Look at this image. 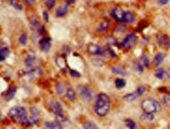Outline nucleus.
<instances>
[{"label": "nucleus", "mask_w": 170, "mask_h": 129, "mask_svg": "<svg viewBox=\"0 0 170 129\" xmlns=\"http://www.w3.org/2000/svg\"><path fill=\"white\" fill-rule=\"evenodd\" d=\"M110 98L106 93H98L95 98L94 105H93V110L95 114L99 117H105L109 114L110 112Z\"/></svg>", "instance_id": "1"}, {"label": "nucleus", "mask_w": 170, "mask_h": 129, "mask_svg": "<svg viewBox=\"0 0 170 129\" xmlns=\"http://www.w3.org/2000/svg\"><path fill=\"white\" fill-rule=\"evenodd\" d=\"M142 108L147 113H157L160 111V106L159 102H157L154 98H146L142 102Z\"/></svg>", "instance_id": "2"}, {"label": "nucleus", "mask_w": 170, "mask_h": 129, "mask_svg": "<svg viewBox=\"0 0 170 129\" xmlns=\"http://www.w3.org/2000/svg\"><path fill=\"white\" fill-rule=\"evenodd\" d=\"M77 91H78L79 96L81 98L82 101L85 102H90L93 96V92L90 87L86 86V85H79L77 87Z\"/></svg>", "instance_id": "3"}, {"label": "nucleus", "mask_w": 170, "mask_h": 129, "mask_svg": "<svg viewBox=\"0 0 170 129\" xmlns=\"http://www.w3.org/2000/svg\"><path fill=\"white\" fill-rule=\"evenodd\" d=\"M137 42V37L134 33H129L126 37L122 40L121 42V46L125 48V49H131L134 45Z\"/></svg>", "instance_id": "4"}, {"label": "nucleus", "mask_w": 170, "mask_h": 129, "mask_svg": "<svg viewBox=\"0 0 170 129\" xmlns=\"http://www.w3.org/2000/svg\"><path fill=\"white\" fill-rule=\"evenodd\" d=\"M146 91V87L145 86H139V88H137L134 92H131V93H128V94L124 95L123 96V99L126 102H133L135 101L139 98V96H142L143 93Z\"/></svg>", "instance_id": "5"}, {"label": "nucleus", "mask_w": 170, "mask_h": 129, "mask_svg": "<svg viewBox=\"0 0 170 129\" xmlns=\"http://www.w3.org/2000/svg\"><path fill=\"white\" fill-rule=\"evenodd\" d=\"M87 51L89 54L91 56H105L106 54V50L102 48V46H99L97 44L94 43H90L88 44L87 46Z\"/></svg>", "instance_id": "6"}, {"label": "nucleus", "mask_w": 170, "mask_h": 129, "mask_svg": "<svg viewBox=\"0 0 170 129\" xmlns=\"http://www.w3.org/2000/svg\"><path fill=\"white\" fill-rule=\"evenodd\" d=\"M157 42H158L160 47L164 48V49H169L170 48V37L166 34H159L157 36Z\"/></svg>", "instance_id": "7"}, {"label": "nucleus", "mask_w": 170, "mask_h": 129, "mask_svg": "<svg viewBox=\"0 0 170 129\" xmlns=\"http://www.w3.org/2000/svg\"><path fill=\"white\" fill-rule=\"evenodd\" d=\"M49 109L50 111L53 113V114L60 115L63 114V106L60 102L57 101H50L49 102Z\"/></svg>", "instance_id": "8"}, {"label": "nucleus", "mask_w": 170, "mask_h": 129, "mask_svg": "<svg viewBox=\"0 0 170 129\" xmlns=\"http://www.w3.org/2000/svg\"><path fill=\"white\" fill-rule=\"evenodd\" d=\"M27 111L25 110V108L23 107H15V108H11L10 110L8 111V117L10 118H19L21 115H23L24 113H26Z\"/></svg>", "instance_id": "9"}, {"label": "nucleus", "mask_w": 170, "mask_h": 129, "mask_svg": "<svg viewBox=\"0 0 170 129\" xmlns=\"http://www.w3.org/2000/svg\"><path fill=\"white\" fill-rule=\"evenodd\" d=\"M124 14L125 12L122 10L120 7H115L114 9H112V11H111L112 18H114L115 21H117L119 23L124 21Z\"/></svg>", "instance_id": "10"}, {"label": "nucleus", "mask_w": 170, "mask_h": 129, "mask_svg": "<svg viewBox=\"0 0 170 129\" xmlns=\"http://www.w3.org/2000/svg\"><path fill=\"white\" fill-rule=\"evenodd\" d=\"M68 10H69V3L65 2V3H63L62 5H60L59 7H57V9L56 10V15L57 18H63L67 15Z\"/></svg>", "instance_id": "11"}, {"label": "nucleus", "mask_w": 170, "mask_h": 129, "mask_svg": "<svg viewBox=\"0 0 170 129\" xmlns=\"http://www.w3.org/2000/svg\"><path fill=\"white\" fill-rule=\"evenodd\" d=\"M50 45H51V38L50 37H44L40 40V42H39L40 49L42 51L49 50Z\"/></svg>", "instance_id": "12"}, {"label": "nucleus", "mask_w": 170, "mask_h": 129, "mask_svg": "<svg viewBox=\"0 0 170 129\" xmlns=\"http://www.w3.org/2000/svg\"><path fill=\"white\" fill-rule=\"evenodd\" d=\"M56 63L57 64V67H59L60 70L66 71L67 69H68V64H67V60H66V59L64 56H57L56 57Z\"/></svg>", "instance_id": "13"}, {"label": "nucleus", "mask_w": 170, "mask_h": 129, "mask_svg": "<svg viewBox=\"0 0 170 129\" xmlns=\"http://www.w3.org/2000/svg\"><path fill=\"white\" fill-rule=\"evenodd\" d=\"M164 53L162 52V51H160V52H157L156 53V56H154V60H153V66L154 67H156V68H158L160 64H162V62L164 60Z\"/></svg>", "instance_id": "14"}, {"label": "nucleus", "mask_w": 170, "mask_h": 129, "mask_svg": "<svg viewBox=\"0 0 170 129\" xmlns=\"http://www.w3.org/2000/svg\"><path fill=\"white\" fill-rule=\"evenodd\" d=\"M15 92H17V87H15V86H10L8 88L7 91L5 92L4 98L6 99V101H10V99L14 98V96L15 95Z\"/></svg>", "instance_id": "15"}, {"label": "nucleus", "mask_w": 170, "mask_h": 129, "mask_svg": "<svg viewBox=\"0 0 170 129\" xmlns=\"http://www.w3.org/2000/svg\"><path fill=\"white\" fill-rule=\"evenodd\" d=\"M112 72L116 75H122V76H125L126 75V71L122 66H114L112 67Z\"/></svg>", "instance_id": "16"}, {"label": "nucleus", "mask_w": 170, "mask_h": 129, "mask_svg": "<svg viewBox=\"0 0 170 129\" xmlns=\"http://www.w3.org/2000/svg\"><path fill=\"white\" fill-rule=\"evenodd\" d=\"M66 95L70 101H75L76 99V92H75V90H74L73 87H71V86H69L68 88L66 89Z\"/></svg>", "instance_id": "17"}, {"label": "nucleus", "mask_w": 170, "mask_h": 129, "mask_svg": "<svg viewBox=\"0 0 170 129\" xmlns=\"http://www.w3.org/2000/svg\"><path fill=\"white\" fill-rule=\"evenodd\" d=\"M135 21V18H134V15L131 11H126L124 14V21L127 24H132V23Z\"/></svg>", "instance_id": "18"}, {"label": "nucleus", "mask_w": 170, "mask_h": 129, "mask_svg": "<svg viewBox=\"0 0 170 129\" xmlns=\"http://www.w3.org/2000/svg\"><path fill=\"white\" fill-rule=\"evenodd\" d=\"M9 54V48L7 46H3L0 47V62L4 60L7 56Z\"/></svg>", "instance_id": "19"}, {"label": "nucleus", "mask_w": 170, "mask_h": 129, "mask_svg": "<svg viewBox=\"0 0 170 129\" xmlns=\"http://www.w3.org/2000/svg\"><path fill=\"white\" fill-rule=\"evenodd\" d=\"M9 3H10V5L14 8L17 9V10H23L24 9V6L20 0H9Z\"/></svg>", "instance_id": "20"}, {"label": "nucleus", "mask_w": 170, "mask_h": 129, "mask_svg": "<svg viewBox=\"0 0 170 129\" xmlns=\"http://www.w3.org/2000/svg\"><path fill=\"white\" fill-rule=\"evenodd\" d=\"M109 26H110V21L102 20V23H99V25L97 26V32H104L106 29H108Z\"/></svg>", "instance_id": "21"}, {"label": "nucleus", "mask_w": 170, "mask_h": 129, "mask_svg": "<svg viewBox=\"0 0 170 129\" xmlns=\"http://www.w3.org/2000/svg\"><path fill=\"white\" fill-rule=\"evenodd\" d=\"M139 63L142 64L143 67H146V68H150V59H149V56H147V54L143 53V56H140V60H139Z\"/></svg>", "instance_id": "22"}, {"label": "nucleus", "mask_w": 170, "mask_h": 129, "mask_svg": "<svg viewBox=\"0 0 170 129\" xmlns=\"http://www.w3.org/2000/svg\"><path fill=\"white\" fill-rule=\"evenodd\" d=\"M56 91L59 95H63L65 92V84L63 82H57L56 85Z\"/></svg>", "instance_id": "23"}, {"label": "nucleus", "mask_w": 170, "mask_h": 129, "mask_svg": "<svg viewBox=\"0 0 170 129\" xmlns=\"http://www.w3.org/2000/svg\"><path fill=\"white\" fill-rule=\"evenodd\" d=\"M165 74H166V71L163 69V68L158 67L156 70V72H155V77L158 79H163V77L165 76Z\"/></svg>", "instance_id": "24"}, {"label": "nucleus", "mask_w": 170, "mask_h": 129, "mask_svg": "<svg viewBox=\"0 0 170 129\" xmlns=\"http://www.w3.org/2000/svg\"><path fill=\"white\" fill-rule=\"evenodd\" d=\"M29 22L33 28H37L39 26V19L37 18V15H32L31 18H29Z\"/></svg>", "instance_id": "25"}, {"label": "nucleus", "mask_w": 170, "mask_h": 129, "mask_svg": "<svg viewBox=\"0 0 170 129\" xmlns=\"http://www.w3.org/2000/svg\"><path fill=\"white\" fill-rule=\"evenodd\" d=\"M115 85H116V87L118 89H121V88H123V87H125V85H126V81H125L124 79L117 78L116 80H115Z\"/></svg>", "instance_id": "26"}, {"label": "nucleus", "mask_w": 170, "mask_h": 129, "mask_svg": "<svg viewBox=\"0 0 170 129\" xmlns=\"http://www.w3.org/2000/svg\"><path fill=\"white\" fill-rule=\"evenodd\" d=\"M45 127L47 128H63V126L60 123H56V122H46L45 123Z\"/></svg>", "instance_id": "27"}, {"label": "nucleus", "mask_w": 170, "mask_h": 129, "mask_svg": "<svg viewBox=\"0 0 170 129\" xmlns=\"http://www.w3.org/2000/svg\"><path fill=\"white\" fill-rule=\"evenodd\" d=\"M83 128H87V129H95V128H97V126L93 123V122L86 121V122H84V123H83Z\"/></svg>", "instance_id": "28"}, {"label": "nucleus", "mask_w": 170, "mask_h": 129, "mask_svg": "<svg viewBox=\"0 0 170 129\" xmlns=\"http://www.w3.org/2000/svg\"><path fill=\"white\" fill-rule=\"evenodd\" d=\"M125 124H126L127 127H129L131 129L136 128V123L133 120H131V119H126V120H125Z\"/></svg>", "instance_id": "29"}, {"label": "nucleus", "mask_w": 170, "mask_h": 129, "mask_svg": "<svg viewBox=\"0 0 170 129\" xmlns=\"http://www.w3.org/2000/svg\"><path fill=\"white\" fill-rule=\"evenodd\" d=\"M27 40H28V37H27V34L26 33H23L20 36V38H19V42H20V44H22V45H25L26 43H27Z\"/></svg>", "instance_id": "30"}, {"label": "nucleus", "mask_w": 170, "mask_h": 129, "mask_svg": "<svg viewBox=\"0 0 170 129\" xmlns=\"http://www.w3.org/2000/svg\"><path fill=\"white\" fill-rule=\"evenodd\" d=\"M161 102H162L165 106H169V105H170V96H167L166 94L161 95Z\"/></svg>", "instance_id": "31"}, {"label": "nucleus", "mask_w": 170, "mask_h": 129, "mask_svg": "<svg viewBox=\"0 0 170 129\" xmlns=\"http://www.w3.org/2000/svg\"><path fill=\"white\" fill-rule=\"evenodd\" d=\"M44 4H45L47 8H52L56 5V0H45Z\"/></svg>", "instance_id": "32"}, {"label": "nucleus", "mask_w": 170, "mask_h": 129, "mask_svg": "<svg viewBox=\"0 0 170 129\" xmlns=\"http://www.w3.org/2000/svg\"><path fill=\"white\" fill-rule=\"evenodd\" d=\"M142 118H143V119H147V120H153L154 119V116H153V113H147V112H145L142 115Z\"/></svg>", "instance_id": "33"}, {"label": "nucleus", "mask_w": 170, "mask_h": 129, "mask_svg": "<svg viewBox=\"0 0 170 129\" xmlns=\"http://www.w3.org/2000/svg\"><path fill=\"white\" fill-rule=\"evenodd\" d=\"M70 74H71L72 77H80V76H81V75H80V73L77 72V71H75V70H71V71H70Z\"/></svg>", "instance_id": "34"}, {"label": "nucleus", "mask_w": 170, "mask_h": 129, "mask_svg": "<svg viewBox=\"0 0 170 129\" xmlns=\"http://www.w3.org/2000/svg\"><path fill=\"white\" fill-rule=\"evenodd\" d=\"M24 1L28 6H33L35 4V1H36V0H24Z\"/></svg>", "instance_id": "35"}, {"label": "nucleus", "mask_w": 170, "mask_h": 129, "mask_svg": "<svg viewBox=\"0 0 170 129\" xmlns=\"http://www.w3.org/2000/svg\"><path fill=\"white\" fill-rule=\"evenodd\" d=\"M135 64H136V67L135 68H136L137 70H139V72H143V64H140V63H137V62Z\"/></svg>", "instance_id": "36"}, {"label": "nucleus", "mask_w": 170, "mask_h": 129, "mask_svg": "<svg viewBox=\"0 0 170 129\" xmlns=\"http://www.w3.org/2000/svg\"><path fill=\"white\" fill-rule=\"evenodd\" d=\"M170 1V0H158V4L159 5H165Z\"/></svg>", "instance_id": "37"}, {"label": "nucleus", "mask_w": 170, "mask_h": 129, "mask_svg": "<svg viewBox=\"0 0 170 129\" xmlns=\"http://www.w3.org/2000/svg\"><path fill=\"white\" fill-rule=\"evenodd\" d=\"M43 18H44V20H45V22H48V14H47L46 11L43 12Z\"/></svg>", "instance_id": "38"}, {"label": "nucleus", "mask_w": 170, "mask_h": 129, "mask_svg": "<svg viewBox=\"0 0 170 129\" xmlns=\"http://www.w3.org/2000/svg\"><path fill=\"white\" fill-rule=\"evenodd\" d=\"M67 2H68L69 4H71V3H74V2H75V0H67Z\"/></svg>", "instance_id": "39"}, {"label": "nucleus", "mask_w": 170, "mask_h": 129, "mask_svg": "<svg viewBox=\"0 0 170 129\" xmlns=\"http://www.w3.org/2000/svg\"><path fill=\"white\" fill-rule=\"evenodd\" d=\"M167 77H168V78L170 79V68H169V69L167 70Z\"/></svg>", "instance_id": "40"}, {"label": "nucleus", "mask_w": 170, "mask_h": 129, "mask_svg": "<svg viewBox=\"0 0 170 129\" xmlns=\"http://www.w3.org/2000/svg\"><path fill=\"white\" fill-rule=\"evenodd\" d=\"M167 92L170 94V86H169V87H167Z\"/></svg>", "instance_id": "41"}, {"label": "nucleus", "mask_w": 170, "mask_h": 129, "mask_svg": "<svg viewBox=\"0 0 170 129\" xmlns=\"http://www.w3.org/2000/svg\"><path fill=\"white\" fill-rule=\"evenodd\" d=\"M3 1H4V0H0V5L2 4V3H3Z\"/></svg>", "instance_id": "42"}, {"label": "nucleus", "mask_w": 170, "mask_h": 129, "mask_svg": "<svg viewBox=\"0 0 170 129\" xmlns=\"http://www.w3.org/2000/svg\"><path fill=\"white\" fill-rule=\"evenodd\" d=\"M0 119H1V116H0Z\"/></svg>", "instance_id": "43"}, {"label": "nucleus", "mask_w": 170, "mask_h": 129, "mask_svg": "<svg viewBox=\"0 0 170 129\" xmlns=\"http://www.w3.org/2000/svg\"><path fill=\"white\" fill-rule=\"evenodd\" d=\"M168 127H169V128H170V125H169V126H168Z\"/></svg>", "instance_id": "44"}]
</instances>
